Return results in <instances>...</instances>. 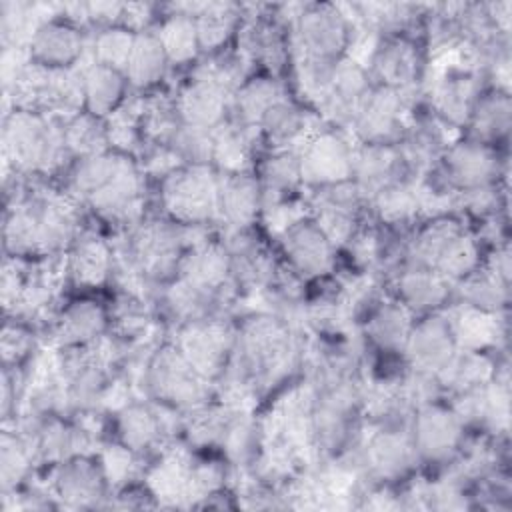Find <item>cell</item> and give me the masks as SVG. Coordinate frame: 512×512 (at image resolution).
I'll list each match as a JSON object with an SVG mask.
<instances>
[{
	"mask_svg": "<svg viewBox=\"0 0 512 512\" xmlns=\"http://www.w3.org/2000/svg\"><path fill=\"white\" fill-rule=\"evenodd\" d=\"M74 232L72 212L58 200L36 198L18 206L6 222V246L16 252L56 250Z\"/></svg>",
	"mask_w": 512,
	"mask_h": 512,
	"instance_id": "obj_1",
	"label": "cell"
},
{
	"mask_svg": "<svg viewBox=\"0 0 512 512\" xmlns=\"http://www.w3.org/2000/svg\"><path fill=\"white\" fill-rule=\"evenodd\" d=\"M64 148V132L38 112H14L4 126V150L20 168L50 170L60 162Z\"/></svg>",
	"mask_w": 512,
	"mask_h": 512,
	"instance_id": "obj_2",
	"label": "cell"
},
{
	"mask_svg": "<svg viewBox=\"0 0 512 512\" xmlns=\"http://www.w3.org/2000/svg\"><path fill=\"white\" fill-rule=\"evenodd\" d=\"M164 204L180 220L200 222L218 210V180L202 164L172 172L164 182Z\"/></svg>",
	"mask_w": 512,
	"mask_h": 512,
	"instance_id": "obj_3",
	"label": "cell"
},
{
	"mask_svg": "<svg viewBox=\"0 0 512 512\" xmlns=\"http://www.w3.org/2000/svg\"><path fill=\"white\" fill-rule=\"evenodd\" d=\"M418 258L438 274L464 276L476 262V248L454 222H436L416 242Z\"/></svg>",
	"mask_w": 512,
	"mask_h": 512,
	"instance_id": "obj_4",
	"label": "cell"
},
{
	"mask_svg": "<svg viewBox=\"0 0 512 512\" xmlns=\"http://www.w3.org/2000/svg\"><path fill=\"white\" fill-rule=\"evenodd\" d=\"M346 20L338 8L316 4L298 18V38L304 60L334 62L346 44Z\"/></svg>",
	"mask_w": 512,
	"mask_h": 512,
	"instance_id": "obj_5",
	"label": "cell"
},
{
	"mask_svg": "<svg viewBox=\"0 0 512 512\" xmlns=\"http://www.w3.org/2000/svg\"><path fill=\"white\" fill-rule=\"evenodd\" d=\"M150 386L170 402L192 406L206 396L204 376L178 350H162L150 368Z\"/></svg>",
	"mask_w": 512,
	"mask_h": 512,
	"instance_id": "obj_6",
	"label": "cell"
},
{
	"mask_svg": "<svg viewBox=\"0 0 512 512\" xmlns=\"http://www.w3.org/2000/svg\"><path fill=\"white\" fill-rule=\"evenodd\" d=\"M354 168L350 150L336 134H320L312 140L300 158V178L312 184H340Z\"/></svg>",
	"mask_w": 512,
	"mask_h": 512,
	"instance_id": "obj_7",
	"label": "cell"
},
{
	"mask_svg": "<svg viewBox=\"0 0 512 512\" xmlns=\"http://www.w3.org/2000/svg\"><path fill=\"white\" fill-rule=\"evenodd\" d=\"M94 208L116 220H130L140 210V176L134 164L120 156V162L108 182L90 196Z\"/></svg>",
	"mask_w": 512,
	"mask_h": 512,
	"instance_id": "obj_8",
	"label": "cell"
},
{
	"mask_svg": "<svg viewBox=\"0 0 512 512\" xmlns=\"http://www.w3.org/2000/svg\"><path fill=\"white\" fill-rule=\"evenodd\" d=\"M284 248L304 274H322L332 264V242L314 222L298 220L284 230Z\"/></svg>",
	"mask_w": 512,
	"mask_h": 512,
	"instance_id": "obj_9",
	"label": "cell"
},
{
	"mask_svg": "<svg viewBox=\"0 0 512 512\" xmlns=\"http://www.w3.org/2000/svg\"><path fill=\"white\" fill-rule=\"evenodd\" d=\"M402 96L396 88H380L364 96L356 110V126L362 138L370 144H384L390 138L400 122Z\"/></svg>",
	"mask_w": 512,
	"mask_h": 512,
	"instance_id": "obj_10",
	"label": "cell"
},
{
	"mask_svg": "<svg viewBox=\"0 0 512 512\" xmlns=\"http://www.w3.org/2000/svg\"><path fill=\"white\" fill-rule=\"evenodd\" d=\"M82 52L80 32L66 22H42L30 36V54L36 64L48 68H64Z\"/></svg>",
	"mask_w": 512,
	"mask_h": 512,
	"instance_id": "obj_11",
	"label": "cell"
},
{
	"mask_svg": "<svg viewBox=\"0 0 512 512\" xmlns=\"http://www.w3.org/2000/svg\"><path fill=\"white\" fill-rule=\"evenodd\" d=\"M408 356L422 370L440 372L454 356V338L446 322L430 318L410 330L406 340Z\"/></svg>",
	"mask_w": 512,
	"mask_h": 512,
	"instance_id": "obj_12",
	"label": "cell"
},
{
	"mask_svg": "<svg viewBox=\"0 0 512 512\" xmlns=\"http://www.w3.org/2000/svg\"><path fill=\"white\" fill-rule=\"evenodd\" d=\"M178 108L184 124L212 130L224 118L226 90L216 82L198 76L184 88Z\"/></svg>",
	"mask_w": 512,
	"mask_h": 512,
	"instance_id": "obj_13",
	"label": "cell"
},
{
	"mask_svg": "<svg viewBox=\"0 0 512 512\" xmlns=\"http://www.w3.org/2000/svg\"><path fill=\"white\" fill-rule=\"evenodd\" d=\"M460 438L458 416L438 408L426 406L416 418V446L428 458L446 456Z\"/></svg>",
	"mask_w": 512,
	"mask_h": 512,
	"instance_id": "obj_14",
	"label": "cell"
},
{
	"mask_svg": "<svg viewBox=\"0 0 512 512\" xmlns=\"http://www.w3.org/2000/svg\"><path fill=\"white\" fill-rule=\"evenodd\" d=\"M260 204V188L254 178L234 172L218 182V210L224 218L236 226H248Z\"/></svg>",
	"mask_w": 512,
	"mask_h": 512,
	"instance_id": "obj_15",
	"label": "cell"
},
{
	"mask_svg": "<svg viewBox=\"0 0 512 512\" xmlns=\"http://www.w3.org/2000/svg\"><path fill=\"white\" fill-rule=\"evenodd\" d=\"M446 168L450 178L458 186L476 190V188H484L490 182L496 170V160L492 152L480 142H468V144H458L448 152Z\"/></svg>",
	"mask_w": 512,
	"mask_h": 512,
	"instance_id": "obj_16",
	"label": "cell"
},
{
	"mask_svg": "<svg viewBox=\"0 0 512 512\" xmlns=\"http://www.w3.org/2000/svg\"><path fill=\"white\" fill-rule=\"evenodd\" d=\"M228 338L224 328L216 324L194 326L182 336V354L184 358L204 376H212L220 370L224 360Z\"/></svg>",
	"mask_w": 512,
	"mask_h": 512,
	"instance_id": "obj_17",
	"label": "cell"
},
{
	"mask_svg": "<svg viewBox=\"0 0 512 512\" xmlns=\"http://www.w3.org/2000/svg\"><path fill=\"white\" fill-rule=\"evenodd\" d=\"M124 92V76L120 70L92 64L82 76V94L88 114L92 116H106L114 112Z\"/></svg>",
	"mask_w": 512,
	"mask_h": 512,
	"instance_id": "obj_18",
	"label": "cell"
},
{
	"mask_svg": "<svg viewBox=\"0 0 512 512\" xmlns=\"http://www.w3.org/2000/svg\"><path fill=\"white\" fill-rule=\"evenodd\" d=\"M168 56L164 52V46L158 38V34L138 32L134 38V46L128 58V64L124 68L126 78L134 86H150L158 82L166 70Z\"/></svg>",
	"mask_w": 512,
	"mask_h": 512,
	"instance_id": "obj_19",
	"label": "cell"
},
{
	"mask_svg": "<svg viewBox=\"0 0 512 512\" xmlns=\"http://www.w3.org/2000/svg\"><path fill=\"white\" fill-rule=\"evenodd\" d=\"M398 162H400V156L392 146L370 144L356 158L352 172L358 174L362 190L366 192L370 190L378 194L382 188L398 182L396 180Z\"/></svg>",
	"mask_w": 512,
	"mask_h": 512,
	"instance_id": "obj_20",
	"label": "cell"
},
{
	"mask_svg": "<svg viewBox=\"0 0 512 512\" xmlns=\"http://www.w3.org/2000/svg\"><path fill=\"white\" fill-rule=\"evenodd\" d=\"M180 236L166 224H154L144 228L136 242V252L142 266L150 272H164L174 264L178 254Z\"/></svg>",
	"mask_w": 512,
	"mask_h": 512,
	"instance_id": "obj_21",
	"label": "cell"
},
{
	"mask_svg": "<svg viewBox=\"0 0 512 512\" xmlns=\"http://www.w3.org/2000/svg\"><path fill=\"white\" fill-rule=\"evenodd\" d=\"M58 492L64 500L74 502L76 506L90 504L102 492V482L96 466L82 458L66 462L58 476Z\"/></svg>",
	"mask_w": 512,
	"mask_h": 512,
	"instance_id": "obj_22",
	"label": "cell"
},
{
	"mask_svg": "<svg viewBox=\"0 0 512 512\" xmlns=\"http://www.w3.org/2000/svg\"><path fill=\"white\" fill-rule=\"evenodd\" d=\"M104 328V314L92 302H74L58 322V336L64 344H80L96 338Z\"/></svg>",
	"mask_w": 512,
	"mask_h": 512,
	"instance_id": "obj_23",
	"label": "cell"
},
{
	"mask_svg": "<svg viewBox=\"0 0 512 512\" xmlns=\"http://www.w3.org/2000/svg\"><path fill=\"white\" fill-rule=\"evenodd\" d=\"M158 38L164 46L168 60H172V62H188L196 56V52L200 48L196 22L190 14L170 16L162 24Z\"/></svg>",
	"mask_w": 512,
	"mask_h": 512,
	"instance_id": "obj_24",
	"label": "cell"
},
{
	"mask_svg": "<svg viewBox=\"0 0 512 512\" xmlns=\"http://www.w3.org/2000/svg\"><path fill=\"white\" fill-rule=\"evenodd\" d=\"M194 16L198 42L204 50H214L222 46L238 20L236 6L232 4H206L200 6V12Z\"/></svg>",
	"mask_w": 512,
	"mask_h": 512,
	"instance_id": "obj_25",
	"label": "cell"
},
{
	"mask_svg": "<svg viewBox=\"0 0 512 512\" xmlns=\"http://www.w3.org/2000/svg\"><path fill=\"white\" fill-rule=\"evenodd\" d=\"M374 66L382 80L388 82V88L408 84L416 74V52L406 42H390L376 52Z\"/></svg>",
	"mask_w": 512,
	"mask_h": 512,
	"instance_id": "obj_26",
	"label": "cell"
},
{
	"mask_svg": "<svg viewBox=\"0 0 512 512\" xmlns=\"http://www.w3.org/2000/svg\"><path fill=\"white\" fill-rule=\"evenodd\" d=\"M228 254L218 246H204L196 250L184 264V280L198 288H216L228 272Z\"/></svg>",
	"mask_w": 512,
	"mask_h": 512,
	"instance_id": "obj_27",
	"label": "cell"
},
{
	"mask_svg": "<svg viewBox=\"0 0 512 512\" xmlns=\"http://www.w3.org/2000/svg\"><path fill=\"white\" fill-rule=\"evenodd\" d=\"M400 292L408 306L426 310L438 306L446 298V284L442 274L432 270H412L400 278Z\"/></svg>",
	"mask_w": 512,
	"mask_h": 512,
	"instance_id": "obj_28",
	"label": "cell"
},
{
	"mask_svg": "<svg viewBox=\"0 0 512 512\" xmlns=\"http://www.w3.org/2000/svg\"><path fill=\"white\" fill-rule=\"evenodd\" d=\"M282 96L280 86L270 78H256L238 88L236 104L242 120L250 126L260 124L266 110L276 104Z\"/></svg>",
	"mask_w": 512,
	"mask_h": 512,
	"instance_id": "obj_29",
	"label": "cell"
},
{
	"mask_svg": "<svg viewBox=\"0 0 512 512\" xmlns=\"http://www.w3.org/2000/svg\"><path fill=\"white\" fill-rule=\"evenodd\" d=\"M474 80L468 76L446 78L436 88V104L440 112L452 122H464L474 108Z\"/></svg>",
	"mask_w": 512,
	"mask_h": 512,
	"instance_id": "obj_30",
	"label": "cell"
},
{
	"mask_svg": "<svg viewBox=\"0 0 512 512\" xmlns=\"http://www.w3.org/2000/svg\"><path fill=\"white\" fill-rule=\"evenodd\" d=\"M472 116L480 138H498L510 126V100L506 94H488L474 104Z\"/></svg>",
	"mask_w": 512,
	"mask_h": 512,
	"instance_id": "obj_31",
	"label": "cell"
},
{
	"mask_svg": "<svg viewBox=\"0 0 512 512\" xmlns=\"http://www.w3.org/2000/svg\"><path fill=\"white\" fill-rule=\"evenodd\" d=\"M64 140L66 148L82 154L84 158L96 156L104 152V146L108 142V128L100 124L98 116H76L64 130Z\"/></svg>",
	"mask_w": 512,
	"mask_h": 512,
	"instance_id": "obj_32",
	"label": "cell"
},
{
	"mask_svg": "<svg viewBox=\"0 0 512 512\" xmlns=\"http://www.w3.org/2000/svg\"><path fill=\"white\" fill-rule=\"evenodd\" d=\"M368 332L382 348H400L410 334L408 314L400 306H382L370 320Z\"/></svg>",
	"mask_w": 512,
	"mask_h": 512,
	"instance_id": "obj_33",
	"label": "cell"
},
{
	"mask_svg": "<svg viewBox=\"0 0 512 512\" xmlns=\"http://www.w3.org/2000/svg\"><path fill=\"white\" fill-rule=\"evenodd\" d=\"M260 126L272 140L284 144L304 132V114L300 112L298 106H294L286 98H280L266 110V114L260 120Z\"/></svg>",
	"mask_w": 512,
	"mask_h": 512,
	"instance_id": "obj_34",
	"label": "cell"
},
{
	"mask_svg": "<svg viewBox=\"0 0 512 512\" xmlns=\"http://www.w3.org/2000/svg\"><path fill=\"white\" fill-rule=\"evenodd\" d=\"M212 156L230 172H240L250 158V138L246 128L240 126H222L214 134V152Z\"/></svg>",
	"mask_w": 512,
	"mask_h": 512,
	"instance_id": "obj_35",
	"label": "cell"
},
{
	"mask_svg": "<svg viewBox=\"0 0 512 512\" xmlns=\"http://www.w3.org/2000/svg\"><path fill=\"white\" fill-rule=\"evenodd\" d=\"M120 432L126 446L140 450L150 446L160 434V422L154 412L144 406H130L120 416Z\"/></svg>",
	"mask_w": 512,
	"mask_h": 512,
	"instance_id": "obj_36",
	"label": "cell"
},
{
	"mask_svg": "<svg viewBox=\"0 0 512 512\" xmlns=\"http://www.w3.org/2000/svg\"><path fill=\"white\" fill-rule=\"evenodd\" d=\"M172 152L192 164H204L214 152V134L196 126H176L172 130Z\"/></svg>",
	"mask_w": 512,
	"mask_h": 512,
	"instance_id": "obj_37",
	"label": "cell"
},
{
	"mask_svg": "<svg viewBox=\"0 0 512 512\" xmlns=\"http://www.w3.org/2000/svg\"><path fill=\"white\" fill-rule=\"evenodd\" d=\"M106 270H108L106 246L96 238L80 242L72 256V272L76 280L86 284H96L106 276Z\"/></svg>",
	"mask_w": 512,
	"mask_h": 512,
	"instance_id": "obj_38",
	"label": "cell"
},
{
	"mask_svg": "<svg viewBox=\"0 0 512 512\" xmlns=\"http://www.w3.org/2000/svg\"><path fill=\"white\" fill-rule=\"evenodd\" d=\"M134 38L136 34H130V30H124V28H110L102 32L94 44V54L98 58V64L124 72L134 46Z\"/></svg>",
	"mask_w": 512,
	"mask_h": 512,
	"instance_id": "obj_39",
	"label": "cell"
},
{
	"mask_svg": "<svg viewBox=\"0 0 512 512\" xmlns=\"http://www.w3.org/2000/svg\"><path fill=\"white\" fill-rule=\"evenodd\" d=\"M408 444L394 432L380 434L370 444V460L382 474H396L408 464Z\"/></svg>",
	"mask_w": 512,
	"mask_h": 512,
	"instance_id": "obj_40",
	"label": "cell"
},
{
	"mask_svg": "<svg viewBox=\"0 0 512 512\" xmlns=\"http://www.w3.org/2000/svg\"><path fill=\"white\" fill-rule=\"evenodd\" d=\"M380 214L388 220H402L418 208V192L410 184L394 182L376 194Z\"/></svg>",
	"mask_w": 512,
	"mask_h": 512,
	"instance_id": "obj_41",
	"label": "cell"
},
{
	"mask_svg": "<svg viewBox=\"0 0 512 512\" xmlns=\"http://www.w3.org/2000/svg\"><path fill=\"white\" fill-rule=\"evenodd\" d=\"M504 284L506 282H502L494 274H482L466 282L464 294L472 302V306H476L478 310L496 308L504 300V292H506Z\"/></svg>",
	"mask_w": 512,
	"mask_h": 512,
	"instance_id": "obj_42",
	"label": "cell"
},
{
	"mask_svg": "<svg viewBox=\"0 0 512 512\" xmlns=\"http://www.w3.org/2000/svg\"><path fill=\"white\" fill-rule=\"evenodd\" d=\"M28 460H30L28 446L24 442L4 434V438H2V480H4V488L12 486L20 480V476L28 468Z\"/></svg>",
	"mask_w": 512,
	"mask_h": 512,
	"instance_id": "obj_43",
	"label": "cell"
},
{
	"mask_svg": "<svg viewBox=\"0 0 512 512\" xmlns=\"http://www.w3.org/2000/svg\"><path fill=\"white\" fill-rule=\"evenodd\" d=\"M264 178L268 190L282 192L286 188H292L300 178V160H296L292 154H280L276 158H270L264 170Z\"/></svg>",
	"mask_w": 512,
	"mask_h": 512,
	"instance_id": "obj_44",
	"label": "cell"
},
{
	"mask_svg": "<svg viewBox=\"0 0 512 512\" xmlns=\"http://www.w3.org/2000/svg\"><path fill=\"white\" fill-rule=\"evenodd\" d=\"M458 338L468 346H478L492 338V322L484 310H470L462 314L458 326Z\"/></svg>",
	"mask_w": 512,
	"mask_h": 512,
	"instance_id": "obj_45",
	"label": "cell"
},
{
	"mask_svg": "<svg viewBox=\"0 0 512 512\" xmlns=\"http://www.w3.org/2000/svg\"><path fill=\"white\" fill-rule=\"evenodd\" d=\"M104 468H106V474H108L110 482H122L132 470L130 452L126 448H118V446L106 450Z\"/></svg>",
	"mask_w": 512,
	"mask_h": 512,
	"instance_id": "obj_46",
	"label": "cell"
},
{
	"mask_svg": "<svg viewBox=\"0 0 512 512\" xmlns=\"http://www.w3.org/2000/svg\"><path fill=\"white\" fill-rule=\"evenodd\" d=\"M2 350H4V358H18L22 354H26L28 350V336L16 328H6L4 336H2Z\"/></svg>",
	"mask_w": 512,
	"mask_h": 512,
	"instance_id": "obj_47",
	"label": "cell"
}]
</instances>
